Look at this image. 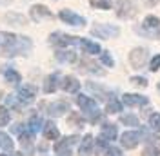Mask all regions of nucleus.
<instances>
[{"label": "nucleus", "instance_id": "6ab92c4d", "mask_svg": "<svg viewBox=\"0 0 160 156\" xmlns=\"http://www.w3.org/2000/svg\"><path fill=\"white\" fill-rule=\"evenodd\" d=\"M102 136L106 138L108 142L109 140H115L117 138V127L113 125V124H104L102 125Z\"/></svg>", "mask_w": 160, "mask_h": 156}, {"label": "nucleus", "instance_id": "473e14b6", "mask_svg": "<svg viewBox=\"0 0 160 156\" xmlns=\"http://www.w3.org/2000/svg\"><path fill=\"white\" fill-rule=\"evenodd\" d=\"M20 142H22V145H31V142H33V133H31V131L22 133V134H20Z\"/></svg>", "mask_w": 160, "mask_h": 156}, {"label": "nucleus", "instance_id": "c85d7f7f", "mask_svg": "<svg viewBox=\"0 0 160 156\" xmlns=\"http://www.w3.org/2000/svg\"><path fill=\"white\" fill-rule=\"evenodd\" d=\"M40 125H42V120H40V116H31V120H29L31 133H37V131H40Z\"/></svg>", "mask_w": 160, "mask_h": 156}, {"label": "nucleus", "instance_id": "7c9ffc66", "mask_svg": "<svg viewBox=\"0 0 160 156\" xmlns=\"http://www.w3.org/2000/svg\"><path fill=\"white\" fill-rule=\"evenodd\" d=\"M82 66L88 69V71H91V73H97V75H102V73H104L102 69H98V66H97L95 62H88V60H86V62H82Z\"/></svg>", "mask_w": 160, "mask_h": 156}, {"label": "nucleus", "instance_id": "c756f323", "mask_svg": "<svg viewBox=\"0 0 160 156\" xmlns=\"http://www.w3.org/2000/svg\"><path fill=\"white\" fill-rule=\"evenodd\" d=\"M68 124L69 125H77V127H82L84 125V120L77 115V113H73V115H69V118H68Z\"/></svg>", "mask_w": 160, "mask_h": 156}, {"label": "nucleus", "instance_id": "f8f14e48", "mask_svg": "<svg viewBox=\"0 0 160 156\" xmlns=\"http://www.w3.org/2000/svg\"><path fill=\"white\" fill-rule=\"evenodd\" d=\"M122 100H124V104L129 105V107H135V105H146V104H148V98L146 96H142V95H131V93H126V95L122 96Z\"/></svg>", "mask_w": 160, "mask_h": 156}, {"label": "nucleus", "instance_id": "393cba45", "mask_svg": "<svg viewBox=\"0 0 160 156\" xmlns=\"http://www.w3.org/2000/svg\"><path fill=\"white\" fill-rule=\"evenodd\" d=\"M9 120H11L9 111H8L6 107H0V127H6L8 124H9Z\"/></svg>", "mask_w": 160, "mask_h": 156}, {"label": "nucleus", "instance_id": "4be33fe9", "mask_svg": "<svg viewBox=\"0 0 160 156\" xmlns=\"http://www.w3.org/2000/svg\"><path fill=\"white\" fill-rule=\"evenodd\" d=\"M106 111L109 113V115H115V113H118V111H122V104H120L118 100H109V104H108V107H106Z\"/></svg>", "mask_w": 160, "mask_h": 156}, {"label": "nucleus", "instance_id": "a211bd4d", "mask_svg": "<svg viewBox=\"0 0 160 156\" xmlns=\"http://www.w3.org/2000/svg\"><path fill=\"white\" fill-rule=\"evenodd\" d=\"M68 111V104L66 102H55V104H51L49 105V113L51 116H60V115H64Z\"/></svg>", "mask_w": 160, "mask_h": 156}, {"label": "nucleus", "instance_id": "1a4fd4ad", "mask_svg": "<svg viewBox=\"0 0 160 156\" xmlns=\"http://www.w3.org/2000/svg\"><path fill=\"white\" fill-rule=\"evenodd\" d=\"M58 17L64 20L66 24H71V26H84V24H86V20L82 18V17L75 15V13H73V11H69V9H62Z\"/></svg>", "mask_w": 160, "mask_h": 156}, {"label": "nucleus", "instance_id": "0eeeda50", "mask_svg": "<svg viewBox=\"0 0 160 156\" xmlns=\"http://www.w3.org/2000/svg\"><path fill=\"white\" fill-rule=\"evenodd\" d=\"M140 138H142V133H138V131H128V133H124L120 136V144L126 149H135L138 145Z\"/></svg>", "mask_w": 160, "mask_h": 156}, {"label": "nucleus", "instance_id": "f257e3e1", "mask_svg": "<svg viewBox=\"0 0 160 156\" xmlns=\"http://www.w3.org/2000/svg\"><path fill=\"white\" fill-rule=\"evenodd\" d=\"M0 47H2V55L4 56H11V55H18L31 49V42L26 37H18V35H11V33H0Z\"/></svg>", "mask_w": 160, "mask_h": 156}, {"label": "nucleus", "instance_id": "2eb2a0df", "mask_svg": "<svg viewBox=\"0 0 160 156\" xmlns=\"http://www.w3.org/2000/svg\"><path fill=\"white\" fill-rule=\"evenodd\" d=\"M91 149H93V136L91 134H86L82 144L78 147V154L80 156H89L91 154Z\"/></svg>", "mask_w": 160, "mask_h": 156}, {"label": "nucleus", "instance_id": "b1692460", "mask_svg": "<svg viewBox=\"0 0 160 156\" xmlns=\"http://www.w3.org/2000/svg\"><path fill=\"white\" fill-rule=\"evenodd\" d=\"M6 80H8L9 84H15V85H17L22 78H20V75L17 73V71H11V69H8V71H6Z\"/></svg>", "mask_w": 160, "mask_h": 156}, {"label": "nucleus", "instance_id": "412c9836", "mask_svg": "<svg viewBox=\"0 0 160 156\" xmlns=\"http://www.w3.org/2000/svg\"><path fill=\"white\" fill-rule=\"evenodd\" d=\"M55 56H57V60H60V62H75V60H77V55H75L73 51H58Z\"/></svg>", "mask_w": 160, "mask_h": 156}, {"label": "nucleus", "instance_id": "bb28decb", "mask_svg": "<svg viewBox=\"0 0 160 156\" xmlns=\"http://www.w3.org/2000/svg\"><path fill=\"white\" fill-rule=\"evenodd\" d=\"M91 6L93 7H98V9H109L111 0H91Z\"/></svg>", "mask_w": 160, "mask_h": 156}, {"label": "nucleus", "instance_id": "9d476101", "mask_svg": "<svg viewBox=\"0 0 160 156\" xmlns=\"http://www.w3.org/2000/svg\"><path fill=\"white\" fill-rule=\"evenodd\" d=\"M31 18L35 20V22H40L42 18H53V13H51L46 6H33L31 7Z\"/></svg>", "mask_w": 160, "mask_h": 156}, {"label": "nucleus", "instance_id": "aec40b11", "mask_svg": "<svg viewBox=\"0 0 160 156\" xmlns=\"http://www.w3.org/2000/svg\"><path fill=\"white\" fill-rule=\"evenodd\" d=\"M0 147L6 151V153H11L13 151V140L9 138V134H6V133H0Z\"/></svg>", "mask_w": 160, "mask_h": 156}, {"label": "nucleus", "instance_id": "4c0bfd02", "mask_svg": "<svg viewBox=\"0 0 160 156\" xmlns=\"http://www.w3.org/2000/svg\"><path fill=\"white\" fill-rule=\"evenodd\" d=\"M106 156H122V153H120V149H117V147H109Z\"/></svg>", "mask_w": 160, "mask_h": 156}, {"label": "nucleus", "instance_id": "cd10ccee", "mask_svg": "<svg viewBox=\"0 0 160 156\" xmlns=\"http://www.w3.org/2000/svg\"><path fill=\"white\" fill-rule=\"evenodd\" d=\"M160 26V20L157 17H148V18L144 20V27H149V29H155V27H158Z\"/></svg>", "mask_w": 160, "mask_h": 156}, {"label": "nucleus", "instance_id": "f3484780", "mask_svg": "<svg viewBox=\"0 0 160 156\" xmlns=\"http://www.w3.org/2000/svg\"><path fill=\"white\" fill-rule=\"evenodd\" d=\"M44 136L48 138V140H58L60 133H58V129H57V125H55L53 122H48V124L44 125Z\"/></svg>", "mask_w": 160, "mask_h": 156}, {"label": "nucleus", "instance_id": "20e7f679", "mask_svg": "<svg viewBox=\"0 0 160 156\" xmlns=\"http://www.w3.org/2000/svg\"><path fill=\"white\" fill-rule=\"evenodd\" d=\"M91 33L95 35V37H98V38H113V37H117L120 33V29L117 26H109V24H98V26H95Z\"/></svg>", "mask_w": 160, "mask_h": 156}, {"label": "nucleus", "instance_id": "5701e85b", "mask_svg": "<svg viewBox=\"0 0 160 156\" xmlns=\"http://www.w3.org/2000/svg\"><path fill=\"white\" fill-rule=\"evenodd\" d=\"M120 122L124 124V125H138V118L137 116H133V115H122L120 116Z\"/></svg>", "mask_w": 160, "mask_h": 156}, {"label": "nucleus", "instance_id": "f03ea898", "mask_svg": "<svg viewBox=\"0 0 160 156\" xmlns=\"http://www.w3.org/2000/svg\"><path fill=\"white\" fill-rule=\"evenodd\" d=\"M77 104L80 105V109L89 116L91 115V122L95 124L97 120L100 118V113H98V107H97V102L93 100V98L89 96H84V95H78V98H77Z\"/></svg>", "mask_w": 160, "mask_h": 156}, {"label": "nucleus", "instance_id": "ddd939ff", "mask_svg": "<svg viewBox=\"0 0 160 156\" xmlns=\"http://www.w3.org/2000/svg\"><path fill=\"white\" fill-rule=\"evenodd\" d=\"M62 89H64L66 93H77L80 89V82L75 76H66L64 82H62Z\"/></svg>", "mask_w": 160, "mask_h": 156}, {"label": "nucleus", "instance_id": "58836bf2", "mask_svg": "<svg viewBox=\"0 0 160 156\" xmlns=\"http://www.w3.org/2000/svg\"><path fill=\"white\" fill-rule=\"evenodd\" d=\"M157 2H158V0H144V4H146V6H155Z\"/></svg>", "mask_w": 160, "mask_h": 156}, {"label": "nucleus", "instance_id": "2f4dec72", "mask_svg": "<svg viewBox=\"0 0 160 156\" xmlns=\"http://www.w3.org/2000/svg\"><path fill=\"white\" fill-rule=\"evenodd\" d=\"M88 89H91V91H95L97 95H100V98H108V96H111V93L104 91V89H100L98 85H95V84H88Z\"/></svg>", "mask_w": 160, "mask_h": 156}, {"label": "nucleus", "instance_id": "39448f33", "mask_svg": "<svg viewBox=\"0 0 160 156\" xmlns=\"http://www.w3.org/2000/svg\"><path fill=\"white\" fill-rule=\"evenodd\" d=\"M129 62H131V66H133V69H142L146 66V62H148V51L144 47L133 49L129 55Z\"/></svg>", "mask_w": 160, "mask_h": 156}, {"label": "nucleus", "instance_id": "dca6fc26", "mask_svg": "<svg viewBox=\"0 0 160 156\" xmlns=\"http://www.w3.org/2000/svg\"><path fill=\"white\" fill-rule=\"evenodd\" d=\"M58 87V75L53 73L46 78V84H44V93H55Z\"/></svg>", "mask_w": 160, "mask_h": 156}, {"label": "nucleus", "instance_id": "ea45409f", "mask_svg": "<svg viewBox=\"0 0 160 156\" xmlns=\"http://www.w3.org/2000/svg\"><path fill=\"white\" fill-rule=\"evenodd\" d=\"M8 18H15V15H8ZM17 20H18V22H20V24H24V18H22V17H17Z\"/></svg>", "mask_w": 160, "mask_h": 156}, {"label": "nucleus", "instance_id": "72a5a7b5", "mask_svg": "<svg viewBox=\"0 0 160 156\" xmlns=\"http://www.w3.org/2000/svg\"><path fill=\"white\" fill-rule=\"evenodd\" d=\"M131 84H135V85H138V87H148V80L142 76H133L131 78Z\"/></svg>", "mask_w": 160, "mask_h": 156}, {"label": "nucleus", "instance_id": "7ed1b4c3", "mask_svg": "<svg viewBox=\"0 0 160 156\" xmlns=\"http://www.w3.org/2000/svg\"><path fill=\"white\" fill-rule=\"evenodd\" d=\"M117 15L120 18H131L137 15L135 0H117Z\"/></svg>", "mask_w": 160, "mask_h": 156}, {"label": "nucleus", "instance_id": "4468645a", "mask_svg": "<svg viewBox=\"0 0 160 156\" xmlns=\"http://www.w3.org/2000/svg\"><path fill=\"white\" fill-rule=\"evenodd\" d=\"M78 44H80V47L84 49V53H89V55H98L100 53L98 44H95V42H91V40H88V38L78 40Z\"/></svg>", "mask_w": 160, "mask_h": 156}, {"label": "nucleus", "instance_id": "423d86ee", "mask_svg": "<svg viewBox=\"0 0 160 156\" xmlns=\"http://www.w3.org/2000/svg\"><path fill=\"white\" fill-rule=\"evenodd\" d=\"M78 142V136H68L55 144V153L58 156H71V145Z\"/></svg>", "mask_w": 160, "mask_h": 156}, {"label": "nucleus", "instance_id": "f704fd0d", "mask_svg": "<svg viewBox=\"0 0 160 156\" xmlns=\"http://www.w3.org/2000/svg\"><path fill=\"white\" fill-rule=\"evenodd\" d=\"M142 156H160V151L157 147H146V151L142 153Z\"/></svg>", "mask_w": 160, "mask_h": 156}, {"label": "nucleus", "instance_id": "c9c22d12", "mask_svg": "<svg viewBox=\"0 0 160 156\" xmlns=\"http://www.w3.org/2000/svg\"><path fill=\"white\" fill-rule=\"evenodd\" d=\"M100 58H102V64H106L108 67H113V58L109 56V53H106V51H104Z\"/></svg>", "mask_w": 160, "mask_h": 156}, {"label": "nucleus", "instance_id": "e433bc0d", "mask_svg": "<svg viewBox=\"0 0 160 156\" xmlns=\"http://www.w3.org/2000/svg\"><path fill=\"white\" fill-rule=\"evenodd\" d=\"M158 69H160V55H157L151 60V71H158Z\"/></svg>", "mask_w": 160, "mask_h": 156}, {"label": "nucleus", "instance_id": "a878e982", "mask_svg": "<svg viewBox=\"0 0 160 156\" xmlns=\"http://www.w3.org/2000/svg\"><path fill=\"white\" fill-rule=\"evenodd\" d=\"M149 125L153 131H160V115L158 113H153L149 116Z\"/></svg>", "mask_w": 160, "mask_h": 156}, {"label": "nucleus", "instance_id": "6e6552de", "mask_svg": "<svg viewBox=\"0 0 160 156\" xmlns=\"http://www.w3.org/2000/svg\"><path fill=\"white\" fill-rule=\"evenodd\" d=\"M49 42L53 46H60V47H64V46H71V44H75L77 38L75 37H69V35H64V33H53L51 35Z\"/></svg>", "mask_w": 160, "mask_h": 156}, {"label": "nucleus", "instance_id": "79ce46f5", "mask_svg": "<svg viewBox=\"0 0 160 156\" xmlns=\"http://www.w3.org/2000/svg\"><path fill=\"white\" fill-rule=\"evenodd\" d=\"M158 91H160V84H158Z\"/></svg>", "mask_w": 160, "mask_h": 156}, {"label": "nucleus", "instance_id": "9b49d317", "mask_svg": "<svg viewBox=\"0 0 160 156\" xmlns=\"http://www.w3.org/2000/svg\"><path fill=\"white\" fill-rule=\"evenodd\" d=\"M37 96V89L33 85H26V87H20L18 89V100L22 104H31Z\"/></svg>", "mask_w": 160, "mask_h": 156}, {"label": "nucleus", "instance_id": "a19ab883", "mask_svg": "<svg viewBox=\"0 0 160 156\" xmlns=\"http://www.w3.org/2000/svg\"><path fill=\"white\" fill-rule=\"evenodd\" d=\"M0 156H9V154H0Z\"/></svg>", "mask_w": 160, "mask_h": 156}]
</instances>
